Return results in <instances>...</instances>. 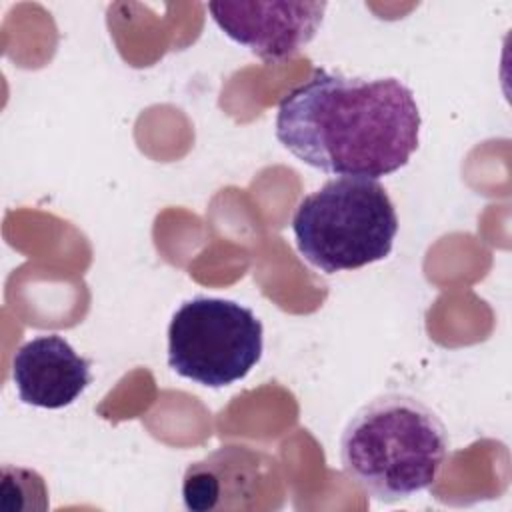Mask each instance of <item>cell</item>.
<instances>
[{
    "mask_svg": "<svg viewBox=\"0 0 512 512\" xmlns=\"http://www.w3.org/2000/svg\"><path fill=\"white\" fill-rule=\"evenodd\" d=\"M264 328L258 316L226 298L186 300L168 326V366L182 378L224 388L260 362Z\"/></svg>",
    "mask_w": 512,
    "mask_h": 512,
    "instance_id": "cell-4",
    "label": "cell"
},
{
    "mask_svg": "<svg viewBox=\"0 0 512 512\" xmlns=\"http://www.w3.org/2000/svg\"><path fill=\"white\" fill-rule=\"evenodd\" d=\"M326 2H210L218 28L266 62H280L310 44Z\"/></svg>",
    "mask_w": 512,
    "mask_h": 512,
    "instance_id": "cell-6",
    "label": "cell"
},
{
    "mask_svg": "<svg viewBox=\"0 0 512 512\" xmlns=\"http://www.w3.org/2000/svg\"><path fill=\"white\" fill-rule=\"evenodd\" d=\"M420 124L416 98L398 78H350L318 68L280 100L274 128L278 142L304 164L376 180L408 164Z\"/></svg>",
    "mask_w": 512,
    "mask_h": 512,
    "instance_id": "cell-1",
    "label": "cell"
},
{
    "mask_svg": "<svg viewBox=\"0 0 512 512\" xmlns=\"http://www.w3.org/2000/svg\"><path fill=\"white\" fill-rule=\"evenodd\" d=\"M286 498L278 462L262 450L226 444L190 464L182 478V500L192 512L274 510Z\"/></svg>",
    "mask_w": 512,
    "mask_h": 512,
    "instance_id": "cell-5",
    "label": "cell"
},
{
    "mask_svg": "<svg viewBox=\"0 0 512 512\" xmlns=\"http://www.w3.org/2000/svg\"><path fill=\"white\" fill-rule=\"evenodd\" d=\"M292 232L304 260L334 274L384 260L394 246L398 216L378 180L342 176L298 202Z\"/></svg>",
    "mask_w": 512,
    "mask_h": 512,
    "instance_id": "cell-3",
    "label": "cell"
},
{
    "mask_svg": "<svg viewBox=\"0 0 512 512\" xmlns=\"http://www.w3.org/2000/svg\"><path fill=\"white\" fill-rule=\"evenodd\" d=\"M12 380L24 404L58 410L76 402L92 382L90 360L58 334L36 336L16 350Z\"/></svg>",
    "mask_w": 512,
    "mask_h": 512,
    "instance_id": "cell-7",
    "label": "cell"
},
{
    "mask_svg": "<svg viewBox=\"0 0 512 512\" xmlns=\"http://www.w3.org/2000/svg\"><path fill=\"white\" fill-rule=\"evenodd\" d=\"M446 458L444 424L408 394L376 396L350 418L340 438L348 478L388 504L430 488Z\"/></svg>",
    "mask_w": 512,
    "mask_h": 512,
    "instance_id": "cell-2",
    "label": "cell"
}]
</instances>
